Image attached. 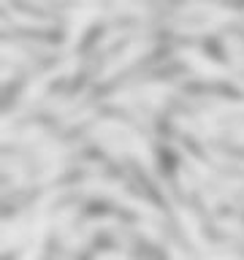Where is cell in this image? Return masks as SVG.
Here are the masks:
<instances>
[{
    "mask_svg": "<svg viewBox=\"0 0 244 260\" xmlns=\"http://www.w3.org/2000/svg\"><path fill=\"white\" fill-rule=\"evenodd\" d=\"M146 49H149V44H146V41H138V44H130V46H128V52H122V54L117 57V60H111L109 65H106L101 76L106 79V76H111V73H117L119 68H125V62L136 60V57H138V54H144Z\"/></svg>",
    "mask_w": 244,
    "mask_h": 260,
    "instance_id": "cell-1",
    "label": "cell"
},
{
    "mask_svg": "<svg viewBox=\"0 0 244 260\" xmlns=\"http://www.w3.org/2000/svg\"><path fill=\"white\" fill-rule=\"evenodd\" d=\"M179 54H182L187 62H193V68H195V71H201L203 76H225V73H228L225 68H220V65H211V62L206 60V57L195 54L193 49H182Z\"/></svg>",
    "mask_w": 244,
    "mask_h": 260,
    "instance_id": "cell-2",
    "label": "cell"
},
{
    "mask_svg": "<svg viewBox=\"0 0 244 260\" xmlns=\"http://www.w3.org/2000/svg\"><path fill=\"white\" fill-rule=\"evenodd\" d=\"M93 16H95V11H89V8H87V11H76V14H73V30H71V38H68V41H71V46L76 44V38L81 36L84 24L93 19Z\"/></svg>",
    "mask_w": 244,
    "mask_h": 260,
    "instance_id": "cell-3",
    "label": "cell"
}]
</instances>
